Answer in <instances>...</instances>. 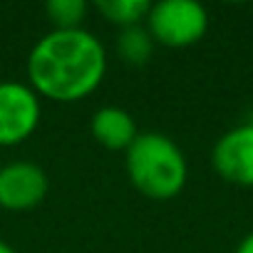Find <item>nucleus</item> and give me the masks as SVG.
Here are the masks:
<instances>
[{"instance_id": "6", "label": "nucleus", "mask_w": 253, "mask_h": 253, "mask_svg": "<svg viewBox=\"0 0 253 253\" xmlns=\"http://www.w3.org/2000/svg\"><path fill=\"white\" fill-rule=\"evenodd\" d=\"M211 162L223 181L253 189V122L228 129L216 142Z\"/></svg>"}, {"instance_id": "9", "label": "nucleus", "mask_w": 253, "mask_h": 253, "mask_svg": "<svg viewBox=\"0 0 253 253\" xmlns=\"http://www.w3.org/2000/svg\"><path fill=\"white\" fill-rule=\"evenodd\" d=\"M149 8L152 3H147V0H99L97 3V13L107 23L117 25L119 30L132 25H144Z\"/></svg>"}, {"instance_id": "12", "label": "nucleus", "mask_w": 253, "mask_h": 253, "mask_svg": "<svg viewBox=\"0 0 253 253\" xmlns=\"http://www.w3.org/2000/svg\"><path fill=\"white\" fill-rule=\"evenodd\" d=\"M0 253H18V251H15V248H13L8 241H3V238H0Z\"/></svg>"}, {"instance_id": "1", "label": "nucleus", "mask_w": 253, "mask_h": 253, "mask_svg": "<svg viewBox=\"0 0 253 253\" xmlns=\"http://www.w3.org/2000/svg\"><path fill=\"white\" fill-rule=\"evenodd\" d=\"M107 75V50L87 28L50 30L28 55V84L38 97L72 104L89 97Z\"/></svg>"}, {"instance_id": "3", "label": "nucleus", "mask_w": 253, "mask_h": 253, "mask_svg": "<svg viewBox=\"0 0 253 253\" xmlns=\"http://www.w3.org/2000/svg\"><path fill=\"white\" fill-rule=\"evenodd\" d=\"M147 30L162 47L181 50L196 45L209 30V13L194 0H162L152 3Z\"/></svg>"}, {"instance_id": "2", "label": "nucleus", "mask_w": 253, "mask_h": 253, "mask_svg": "<svg viewBox=\"0 0 253 253\" xmlns=\"http://www.w3.org/2000/svg\"><path fill=\"white\" fill-rule=\"evenodd\" d=\"M124 167L132 186L154 201L179 196L189 179V164L174 139L159 132H139L124 152Z\"/></svg>"}, {"instance_id": "10", "label": "nucleus", "mask_w": 253, "mask_h": 253, "mask_svg": "<svg viewBox=\"0 0 253 253\" xmlns=\"http://www.w3.org/2000/svg\"><path fill=\"white\" fill-rule=\"evenodd\" d=\"M45 13L52 23V30H75L82 28L87 3L84 0H50L45 5Z\"/></svg>"}, {"instance_id": "5", "label": "nucleus", "mask_w": 253, "mask_h": 253, "mask_svg": "<svg viewBox=\"0 0 253 253\" xmlns=\"http://www.w3.org/2000/svg\"><path fill=\"white\" fill-rule=\"evenodd\" d=\"M50 179L45 169L35 162H10L0 167V209L30 211L40 206L47 196Z\"/></svg>"}, {"instance_id": "11", "label": "nucleus", "mask_w": 253, "mask_h": 253, "mask_svg": "<svg viewBox=\"0 0 253 253\" xmlns=\"http://www.w3.org/2000/svg\"><path fill=\"white\" fill-rule=\"evenodd\" d=\"M233 253H253V231L251 233H246L243 238H241V243L236 246V251Z\"/></svg>"}, {"instance_id": "8", "label": "nucleus", "mask_w": 253, "mask_h": 253, "mask_svg": "<svg viewBox=\"0 0 253 253\" xmlns=\"http://www.w3.org/2000/svg\"><path fill=\"white\" fill-rule=\"evenodd\" d=\"M114 47H117V55L124 65L142 67L152 60L157 42H154L152 33L147 30V25H132V28H122L117 33Z\"/></svg>"}, {"instance_id": "4", "label": "nucleus", "mask_w": 253, "mask_h": 253, "mask_svg": "<svg viewBox=\"0 0 253 253\" xmlns=\"http://www.w3.org/2000/svg\"><path fill=\"white\" fill-rule=\"evenodd\" d=\"M42 104L38 92L15 80L0 82V147H18L40 124Z\"/></svg>"}, {"instance_id": "7", "label": "nucleus", "mask_w": 253, "mask_h": 253, "mask_svg": "<svg viewBox=\"0 0 253 253\" xmlns=\"http://www.w3.org/2000/svg\"><path fill=\"white\" fill-rule=\"evenodd\" d=\"M92 139L109 152H126L139 137L137 119L122 107H99L89 119Z\"/></svg>"}]
</instances>
